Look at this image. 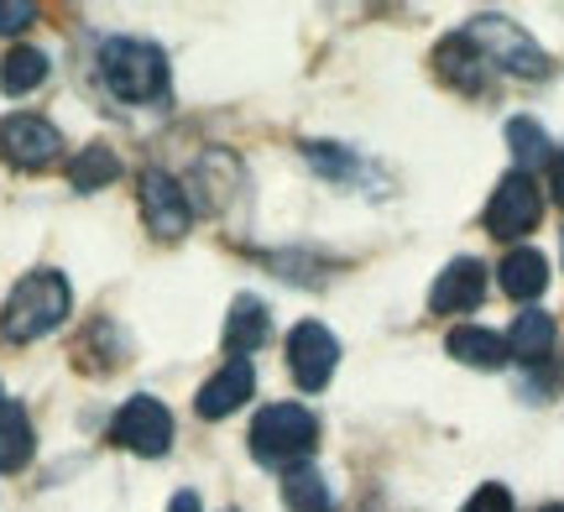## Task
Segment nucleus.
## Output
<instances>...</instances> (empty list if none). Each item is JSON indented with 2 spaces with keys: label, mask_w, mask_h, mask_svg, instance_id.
<instances>
[{
  "label": "nucleus",
  "mask_w": 564,
  "mask_h": 512,
  "mask_svg": "<svg viewBox=\"0 0 564 512\" xmlns=\"http://www.w3.org/2000/svg\"><path fill=\"white\" fill-rule=\"evenodd\" d=\"M68 308H74V287L63 272H26L17 287H11V298L0 308V335L11 340V346H32L42 335H53V329L68 319Z\"/></svg>",
  "instance_id": "1"
},
{
  "label": "nucleus",
  "mask_w": 564,
  "mask_h": 512,
  "mask_svg": "<svg viewBox=\"0 0 564 512\" xmlns=\"http://www.w3.org/2000/svg\"><path fill=\"white\" fill-rule=\"evenodd\" d=\"M116 173H121V163H116L105 146H89V152L74 157V188H84V194H89V188H100V184H110Z\"/></svg>",
  "instance_id": "22"
},
{
  "label": "nucleus",
  "mask_w": 564,
  "mask_h": 512,
  "mask_svg": "<svg viewBox=\"0 0 564 512\" xmlns=\"http://www.w3.org/2000/svg\"><path fill=\"white\" fill-rule=\"evenodd\" d=\"M251 392H257V371H251V361H246V356H230V361H225V367L199 388V418H209V424H215V418H230Z\"/></svg>",
  "instance_id": "11"
},
{
  "label": "nucleus",
  "mask_w": 564,
  "mask_h": 512,
  "mask_svg": "<svg viewBox=\"0 0 564 512\" xmlns=\"http://www.w3.org/2000/svg\"><path fill=\"white\" fill-rule=\"evenodd\" d=\"M110 439L131 455H147V460H152V455H167V445H173V413H167L162 397L137 392V397H126L121 413L110 418Z\"/></svg>",
  "instance_id": "6"
},
{
  "label": "nucleus",
  "mask_w": 564,
  "mask_h": 512,
  "mask_svg": "<svg viewBox=\"0 0 564 512\" xmlns=\"http://www.w3.org/2000/svg\"><path fill=\"white\" fill-rule=\"evenodd\" d=\"M460 37L476 47V58L491 74H512V79H549L554 74V58L507 17H476L470 26H460Z\"/></svg>",
  "instance_id": "3"
},
{
  "label": "nucleus",
  "mask_w": 564,
  "mask_h": 512,
  "mask_svg": "<svg viewBox=\"0 0 564 512\" xmlns=\"http://www.w3.org/2000/svg\"><path fill=\"white\" fill-rule=\"evenodd\" d=\"M549 194L564 205V152H554V163H549Z\"/></svg>",
  "instance_id": "25"
},
{
  "label": "nucleus",
  "mask_w": 564,
  "mask_h": 512,
  "mask_svg": "<svg viewBox=\"0 0 564 512\" xmlns=\"http://www.w3.org/2000/svg\"><path fill=\"white\" fill-rule=\"evenodd\" d=\"M141 215H147V230H152L158 241H183L188 226H194L188 194H183L178 178L162 173V167H147V173H141Z\"/></svg>",
  "instance_id": "8"
},
{
  "label": "nucleus",
  "mask_w": 564,
  "mask_h": 512,
  "mask_svg": "<svg viewBox=\"0 0 564 512\" xmlns=\"http://www.w3.org/2000/svg\"><path fill=\"white\" fill-rule=\"evenodd\" d=\"M32 445H37V434H32V418L21 403H0V476L21 471L26 460H32Z\"/></svg>",
  "instance_id": "15"
},
{
  "label": "nucleus",
  "mask_w": 564,
  "mask_h": 512,
  "mask_svg": "<svg viewBox=\"0 0 564 512\" xmlns=\"http://www.w3.org/2000/svg\"><path fill=\"white\" fill-rule=\"evenodd\" d=\"M0 157L11 167H47L63 157V131L47 116H6L0 121Z\"/></svg>",
  "instance_id": "9"
},
{
  "label": "nucleus",
  "mask_w": 564,
  "mask_h": 512,
  "mask_svg": "<svg viewBox=\"0 0 564 512\" xmlns=\"http://www.w3.org/2000/svg\"><path fill=\"white\" fill-rule=\"evenodd\" d=\"M282 502H288L293 512H335L329 481H324V471L319 466H308V460H299V466L282 471Z\"/></svg>",
  "instance_id": "16"
},
{
  "label": "nucleus",
  "mask_w": 564,
  "mask_h": 512,
  "mask_svg": "<svg viewBox=\"0 0 564 512\" xmlns=\"http://www.w3.org/2000/svg\"><path fill=\"white\" fill-rule=\"evenodd\" d=\"M100 84L121 105H158L167 95V58L147 37H105L100 42Z\"/></svg>",
  "instance_id": "2"
},
{
  "label": "nucleus",
  "mask_w": 564,
  "mask_h": 512,
  "mask_svg": "<svg viewBox=\"0 0 564 512\" xmlns=\"http://www.w3.org/2000/svg\"><path fill=\"white\" fill-rule=\"evenodd\" d=\"M0 403H6V397H0Z\"/></svg>",
  "instance_id": "28"
},
{
  "label": "nucleus",
  "mask_w": 564,
  "mask_h": 512,
  "mask_svg": "<svg viewBox=\"0 0 564 512\" xmlns=\"http://www.w3.org/2000/svg\"><path fill=\"white\" fill-rule=\"evenodd\" d=\"M42 79H47V53L32 42H17L0 58V95H32Z\"/></svg>",
  "instance_id": "18"
},
{
  "label": "nucleus",
  "mask_w": 564,
  "mask_h": 512,
  "mask_svg": "<svg viewBox=\"0 0 564 512\" xmlns=\"http://www.w3.org/2000/svg\"><path fill=\"white\" fill-rule=\"evenodd\" d=\"M267 325H272L267 304L262 298H251V293H241V298L230 304V325H225V346H230V356H251V350L272 335Z\"/></svg>",
  "instance_id": "14"
},
{
  "label": "nucleus",
  "mask_w": 564,
  "mask_h": 512,
  "mask_svg": "<svg viewBox=\"0 0 564 512\" xmlns=\"http://www.w3.org/2000/svg\"><path fill=\"white\" fill-rule=\"evenodd\" d=\"M539 512H564V508H560V502H554V508H539Z\"/></svg>",
  "instance_id": "27"
},
{
  "label": "nucleus",
  "mask_w": 564,
  "mask_h": 512,
  "mask_svg": "<svg viewBox=\"0 0 564 512\" xmlns=\"http://www.w3.org/2000/svg\"><path fill=\"white\" fill-rule=\"evenodd\" d=\"M303 157H308L314 173H329V178H356V173H361V157L345 152V146H335V142H308Z\"/></svg>",
  "instance_id": "21"
},
{
  "label": "nucleus",
  "mask_w": 564,
  "mask_h": 512,
  "mask_svg": "<svg viewBox=\"0 0 564 512\" xmlns=\"http://www.w3.org/2000/svg\"><path fill=\"white\" fill-rule=\"evenodd\" d=\"M544 220V188L533 184V173H507L502 184L491 188V205H486V230L497 241H523L528 230Z\"/></svg>",
  "instance_id": "5"
},
{
  "label": "nucleus",
  "mask_w": 564,
  "mask_h": 512,
  "mask_svg": "<svg viewBox=\"0 0 564 512\" xmlns=\"http://www.w3.org/2000/svg\"><path fill=\"white\" fill-rule=\"evenodd\" d=\"M497 283H502L507 298H518V304H533L539 293L549 287V262L544 251L533 247H512L502 257V266H497Z\"/></svg>",
  "instance_id": "12"
},
{
  "label": "nucleus",
  "mask_w": 564,
  "mask_h": 512,
  "mask_svg": "<svg viewBox=\"0 0 564 512\" xmlns=\"http://www.w3.org/2000/svg\"><path fill=\"white\" fill-rule=\"evenodd\" d=\"M449 356L455 361H465V367H476V371H497L507 361V335H497V329H481V325H460V329H449Z\"/></svg>",
  "instance_id": "13"
},
{
  "label": "nucleus",
  "mask_w": 564,
  "mask_h": 512,
  "mask_svg": "<svg viewBox=\"0 0 564 512\" xmlns=\"http://www.w3.org/2000/svg\"><path fill=\"white\" fill-rule=\"evenodd\" d=\"M319 445V418L299 403H272L251 424V455L262 466H299Z\"/></svg>",
  "instance_id": "4"
},
{
  "label": "nucleus",
  "mask_w": 564,
  "mask_h": 512,
  "mask_svg": "<svg viewBox=\"0 0 564 512\" xmlns=\"http://www.w3.org/2000/svg\"><path fill=\"white\" fill-rule=\"evenodd\" d=\"M37 21V6H26V0H0V37H17Z\"/></svg>",
  "instance_id": "23"
},
{
  "label": "nucleus",
  "mask_w": 564,
  "mask_h": 512,
  "mask_svg": "<svg viewBox=\"0 0 564 512\" xmlns=\"http://www.w3.org/2000/svg\"><path fill=\"white\" fill-rule=\"evenodd\" d=\"M481 298H486V266L476 257H455L429 287V308L434 314H470Z\"/></svg>",
  "instance_id": "10"
},
{
  "label": "nucleus",
  "mask_w": 564,
  "mask_h": 512,
  "mask_svg": "<svg viewBox=\"0 0 564 512\" xmlns=\"http://www.w3.org/2000/svg\"><path fill=\"white\" fill-rule=\"evenodd\" d=\"M507 146H512V157L518 163H554V152H549V137L539 131V126L528 121V116H518V121H507Z\"/></svg>",
  "instance_id": "20"
},
{
  "label": "nucleus",
  "mask_w": 564,
  "mask_h": 512,
  "mask_svg": "<svg viewBox=\"0 0 564 512\" xmlns=\"http://www.w3.org/2000/svg\"><path fill=\"white\" fill-rule=\"evenodd\" d=\"M167 512H204L199 508V492H178L173 502H167Z\"/></svg>",
  "instance_id": "26"
},
{
  "label": "nucleus",
  "mask_w": 564,
  "mask_h": 512,
  "mask_svg": "<svg viewBox=\"0 0 564 512\" xmlns=\"http://www.w3.org/2000/svg\"><path fill=\"white\" fill-rule=\"evenodd\" d=\"M288 367H293V382H299L303 392H324L329 377H335V367H340V340H335V329L319 325V319L293 325V335H288Z\"/></svg>",
  "instance_id": "7"
},
{
  "label": "nucleus",
  "mask_w": 564,
  "mask_h": 512,
  "mask_svg": "<svg viewBox=\"0 0 564 512\" xmlns=\"http://www.w3.org/2000/svg\"><path fill=\"white\" fill-rule=\"evenodd\" d=\"M549 350H554V319H549L544 308H523L512 329H507V356H518V361H544Z\"/></svg>",
  "instance_id": "17"
},
{
  "label": "nucleus",
  "mask_w": 564,
  "mask_h": 512,
  "mask_svg": "<svg viewBox=\"0 0 564 512\" xmlns=\"http://www.w3.org/2000/svg\"><path fill=\"white\" fill-rule=\"evenodd\" d=\"M465 512H512V492L497 487V481H486V487H476V497L465 502Z\"/></svg>",
  "instance_id": "24"
},
{
  "label": "nucleus",
  "mask_w": 564,
  "mask_h": 512,
  "mask_svg": "<svg viewBox=\"0 0 564 512\" xmlns=\"http://www.w3.org/2000/svg\"><path fill=\"white\" fill-rule=\"evenodd\" d=\"M434 68H440V74L455 84V89H481V74H491V68L476 58V47H470L460 32L440 42V53H434Z\"/></svg>",
  "instance_id": "19"
}]
</instances>
